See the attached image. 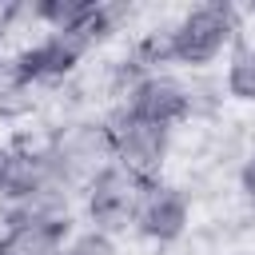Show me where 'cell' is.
<instances>
[{
    "mask_svg": "<svg viewBox=\"0 0 255 255\" xmlns=\"http://www.w3.org/2000/svg\"><path fill=\"white\" fill-rule=\"evenodd\" d=\"M239 32H243L239 8L227 0H207V4L187 8L175 24H167V56L179 68L203 72L223 52H235Z\"/></svg>",
    "mask_w": 255,
    "mask_h": 255,
    "instance_id": "1",
    "label": "cell"
},
{
    "mask_svg": "<svg viewBox=\"0 0 255 255\" xmlns=\"http://www.w3.org/2000/svg\"><path fill=\"white\" fill-rule=\"evenodd\" d=\"M155 179L124 167V163H108L104 171H96L84 187V211H88V223L92 231H104V235H124L135 227V215H139V203L147 195Z\"/></svg>",
    "mask_w": 255,
    "mask_h": 255,
    "instance_id": "2",
    "label": "cell"
},
{
    "mask_svg": "<svg viewBox=\"0 0 255 255\" xmlns=\"http://www.w3.org/2000/svg\"><path fill=\"white\" fill-rule=\"evenodd\" d=\"M44 147H48L60 179H64L72 191H84L96 171H104L108 163H116L108 120H92V116L60 124V128L44 139Z\"/></svg>",
    "mask_w": 255,
    "mask_h": 255,
    "instance_id": "3",
    "label": "cell"
},
{
    "mask_svg": "<svg viewBox=\"0 0 255 255\" xmlns=\"http://www.w3.org/2000/svg\"><path fill=\"white\" fill-rule=\"evenodd\" d=\"M92 48L96 44L84 32H44L40 40L24 44L8 64L28 88H52V84H64Z\"/></svg>",
    "mask_w": 255,
    "mask_h": 255,
    "instance_id": "4",
    "label": "cell"
},
{
    "mask_svg": "<svg viewBox=\"0 0 255 255\" xmlns=\"http://www.w3.org/2000/svg\"><path fill=\"white\" fill-rule=\"evenodd\" d=\"M108 131H112V155L116 163L147 175V179H159L167 155H171V131L159 128V124H147L139 116H131L128 108H116L108 116Z\"/></svg>",
    "mask_w": 255,
    "mask_h": 255,
    "instance_id": "5",
    "label": "cell"
},
{
    "mask_svg": "<svg viewBox=\"0 0 255 255\" xmlns=\"http://www.w3.org/2000/svg\"><path fill=\"white\" fill-rule=\"evenodd\" d=\"M120 108H128L131 116H139V120H147V124H159V128L175 131L179 124L191 120V92H187V84H183L179 76H171V72H151V76H143V80L124 96Z\"/></svg>",
    "mask_w": 255,
    "mask_h": 255,
    "instance_id": "6",
    "label": "cell"
},
{
    "mask_svg": "<svg viewBox=\"0 0 255 255\" xmlns=\"http://www.w3.org/2000/svg\"><path fill=\"white\" fill-rule=\"evenodd\" d=\"M191 227V195L175 183H163L155 179L139 203V215H135V231L151 243H175L183 239Z\"/></svg>",
    "mask_w": 255,
    "mask_h": 255,
    "instance_id": "7",
    "label": "cell"
},
{
    "mask_svg": "<svg viewBox=\"0 0 255 255\" xmlns=\"http://www.w3.org/2000/svg\"><path fill=\"white\" fill-rule=\"evenodd\" d=\"M72 219L64 223H16L0 227V255H64Z\"/></svg>",
    "mask_w": 255,
    "mask_h": 255,
    "instance_id": "8",
    "label": "cell"
},
{
    "mask_svg": "<svg viewBox=\"0 0 255 255\" xmlns=\"http://www.w3.org/2000/svg\"><path fill=\"white\" fill-rule=\"evenodd\" d=\"M223 88L231 100L239 104H255V44H235V52L227 56V72H223Z\"/></svg>",
    "mask_w": 255,
    "mask_h": 255,
    "instance_id": "9",
    "label": "cell"
},
{
    "mask_svg": "<svg viewBox=\"0 0 255 255\" xmlns=\"http://www.w3.org/2000/svg\"><path fill=\"white\" fill-rule=\"evenodd\" d=\"M36 108V88H28L12 64H0V120L12 124V120H24L28 112Z\"/></svg>",
    "mask_w": 255,
    "mask_h": 255,
    "instance_id": "10",
    "label": "cell"
},
{
    "mask_svg": "<svg viewBox=\"0 0 255 255\" xmlns=\"http://www.w3.org/2000/svg\"><path fill=\"white\" fill-rule=\"evenodd\" d=\"M64 255H120V243L112 239V235H104V231H80V235H72L68 239V247H64Z\"/></svg>",
    "mask_w": 255,
    "mask_h": 255,
    "instance_id": "11",
    "label": "cell"
},
{
    "mask_svg": "<svg viewBox=\"0 0 255 255\" xmlns=\"http://www.w3.org/2000/svg\"><path fill=\"white\" fill-rule=\"evenodd\" d=\"M239 191L255 203V151H247V159H243V167H239Z\"/></svg>",
    "mask_w": 255,
    "mask_h": 255,
    "instance_id": "12",
    "label": "cell"
},
{
    "mask_svg": "<svg viewBox=\"0 0 255 255\" xmlns=\"http://www.w3.org/2000/svg\"><path fill=\"white\" fill-rule=\"evenodd\" d=\"M0 48H4V40H0ZM0 64H8V60H4V56H0Z\"/></svg>",
    "mask_w": 255,
    "mask_h": 255,
    "instance_id": "13",
    "label": "cell"
}]
</instances>
